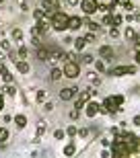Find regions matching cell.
<instances>
[{"label": "cell", "instance_id": "17", "mask_svg": "<svg viewBox=\"0 0 140 158\" xmlns=\"http://www.w3.org/2000/svg\"><path fill=\"white\" fill-rule=\"evenodd\" d=\"M76 152V146L74 144H72V142H70V144H66L64 146V156H72V154Z\"/></svg>", "mask_w": 140, "mask_h": 158}, {"label": "cell", "instance_id": "19", "mask_svg": "<svg viewBox=\"0 0 140 158\" xmlns=\"http://www.w3.org/2000/svg\"><path fill=\"white\" fill-rule=\"evenodd\" d=\"M35 99L39 101V103H46V101H47V93H46V90H37V94H35Z\"/></svg>", "mask_w": 140, "mask_h": 158}, {"label": "cell", "instance_id": "31", "mask_svg": "<svg viewBox=\"0 0 140 158\" xmlns=\"http://www.w3.org/2000/svg\"><path fill=\"white\" fill-rule=\"evenodd\" d=\"M103 25H113V17H111V15H107V17L103 19Z\"/></svg>", "mask_w": 140, "mask_h": 158}, {"label": "cell", "instance_id": "35", "mask_svg": "<svg viewBox=\"0 0 140 158\" xmlns=\"http://www.w3.org/2000/svg\"><path fill=\"white\" fill-rule=\"evenodd\" d=\"M109 35L113 37V39H117V37H120V31H117V27H116V29H111V31H109Z\"/></svg>", "mask_w": 140, "mask_h": 158}, {"label": "cell", "instance_id": "5", "mask_svg": "<svg viewBox=\"0 0 140 158\" xmlns=\"http://www.w3.org/2000/svg\"><path fill=\"white\" fill-rule=\"evenodd\" d=\"M81 8L85 15H95L99 10V2L97 0H81Z\"/></svg>", "mask_w": 140, "mask_h": 158}, {"label": "cell", "instance_id": "33", "mask_svg": "<svg viewBox=\"0 0 140 158\" xmlns=\"http://www.w3.org/2000/svg\"><path fill=\"white\" fill-rule=\"evenodd\" d=\"M43 131H46V123L41 121V123H39V127H37V135H41Z\"/></svg>", "mask_w": 140, "mask_h": 158}, {"label": "cell", "instance_id": "3", "mask_svg": "<svg viewBox=\"0 0 140 158\" xmlns=\"http://www.w3.org/2000/svg\"><path fill=\"white\" fill-rule=\"evenodd\" d=\"M111 76H134L136 68L134 66H116L113 70H109Z\"/></svg>", "mask_w": 140, "mask_h": 158}, {"label": "cell", "instance_id": "22", "mask_svg": "<svg viewBox=\"0 0 140 158\" xmlns=\"http://www.w3.org/2000/svg\"><path fill=\"white\" fill-rule=\"evenodd\" d=\"M93 62H95V58L91 53H85V56H82V64H93Z\"/></svg>", "mask_w": 140, "mask_h": 158}, {"label": "cell", "instance_id": "11", "mask_svg": "<svg viewBox=\"0 0 140 158\" xmlns=\"http://www.w3.org/2000/svg\"><path fill=\"white\" fill-rule=\"evenodd\" d=\"M62 58H64V53L60 52V49H52V52H50V56H47V60H50L52 64H56V62H60Z\"/></svg>", "mask_w": 140, "mask_h": 158}, {"label": "cell", "instance_id": "38", "mask_svg": "<svg viewBox=\"0 0 140 158\" xmlns=\"http://www.w3.org/2000/svg\"><path fill=\"white\" fill-rule=\"evenodd\" d=\"M0 45L4 47V49H8V47H11V43H8V41H6V39H4V41H2V43H0Z\"/></svg>", "mask_w": 140, "mask_h": 158}, {"label": "cell", "instance_id": "27", "mask_svg": "<svg viewBox=\"0 0 140 158\" xmlns=\"http://www.w3.org/2000/svg\"><path fill=\"white\" fill-rule=\"evenodd\" d=\"M6 138H8V131L0 127V144H2V142H6Z\"/></svg>", "mask_w": 140, "mask_h": 158}, {"label": "cell", "instance_id": "21", "mask_svg": "<svg viewBox=\"0 0 140 158\" xmlns=\"http://www.w3.org/2000/svg\"><path fill=\"white\" fill-rule=\"evenodd\" d=\"M12 39L19 43V41L23 39V31H21V29H15V31H12Z\"/></svg>", "mask_w": 140, "mask_h": 158}, {"label": "cell", "instance_id": "14", "mask_svg": "<svg viewBox=\"0 0 140 158\" xmlns=\"http://www.w3.org/2000/svg\"><path fill=\"white\" fill-rule=\"evenodd\" d=\"M62 76H64V72L60 70V68H52V72H50V78H52L54 82H58Z\"/></svg>", "mask_w": 140, "mask_h": 158}, {"label": "cell", "instance_id": "16", "mask_svg": "<svg viewBox=\"0 0 140 158\" xmlns=\"http://www.w3.org/2000/svg\"><path fill=\"white\" fill-rule=\"evenodd\" d=\"M15 123H17V127H25L27 125V117L25 115H15Z\"/></svg>", "mask_w": 140, "mask_h": 158}, {"label": "cell", "instance_id": "7", "mask_svg": "<svg viewBox=\"0 0 140 158\" xmlns=\"http://www.w3.org/2000/svg\"><path fill=\"white\" fill-rule=\"evenodd\" d=\"M99 103H97V101H89L87 105H85V115H87V117H95V115H97V113H99Z\"/></svg>", "mask_w": 140, "mask_h": 158}, {"label": "cell", "instance_id": "40", "mask_svg": "<svg viewBox=\"0 0 140 158\" xmlns=\"http://www.w3.org/2000/svg\"><path fill=\"white\" fill-rule=\"evenodd\" d=\"M4 109V99H2V94H0V111Z\"/></svg>", "mask_w": 140, "mask_h": 158}, {"label": "cell", "instance_id": "32", "mask_svg": "<svg viewBox=\"0 0 140 158\" xmlns=\"http://www.w3.org/2000/svg\"><path fill=\"white\" fill-rule=\"evenodd\" d=\"M43 109H46V111H52V109H54V103H52V101H46V105H43Z\"/></svg>", "mask_w": 140, "mask_h": 158}, {"label": "cell", "instance_id": "10", "mask_svg": "<svg viewBox=\"0 0 140 158\" xmlns=\"http://www.w3.org/2000/svg\"><path fill=\"white\" fill-rule=\"evenodd\" d=\"M99 56L105 60H113V49L109 45H103V47H99Z\"/></svg>", "mask_w": 140, "mask_h": 158}, {"label": "cell", "instance_id": "12", "mask_svg": "<svg viewBox=\"0 0 140 158\" xmlns=\"http://www.w3.org/2000/svg\"><path fill=\"white\" fill-rule=\"evenodd\" d=\"M15 64H17V70L21 72V74H27V72H29V64H27L25 60H17Z\"/></svg>", "mask_w": 140, "mask_h": 158}, {"label": "cell", "instance_id": "1", "mask_svg": "<svg viewBox=\"0 0 140 158\" xmlns=\"http://www.w3.org/2000/svg\"><path fill=\"white\" fill-rule=\"evenodd\" d=\"M52 27L56 31H66L68 29V15L62 10H56L52 15Z\"/></svg>", "mask_w": 140, "mask_h": 158}, {"label": "cell", "instance_id": "39", "mask_svg": "<svg viewBox=\"0 0 140 158\" xmlns=\"http://www.w3.org/2000/svg\"><path fill=\"white\" fill-rule=\"evenodd\" d=\"M70 117L76 119V117H78V111H76V109H74V111H70Z\"/></svg>", "mask_w": 140, "mask_h": 158}, {"label": "cell", "instance_id": "6", "mask_svg": "<svg viewBox=\"0 0 140 158\" xmlns=\"http://www.w3.org/2000/svg\"><path fill=\"white\" fill-rule=\"evenodd\" d=\"M60 2H62V0H43V2H41V8L47 12V17H52L54 12L60 8Z\"/></svg>", "mask_w": 140, "mask_h": 158}, {"label": "cell", "instance_id": "13", "mask_svg": "<svg viewBox=\"0 0 140 158\" xmlns=\"http://www.w3.org/2000/svg\"><path fill=\"white\" fill-rule=\"evenodd\" d=\"M0 74H2V80H4L6 84H11V82H12V74H11L8 70H6V68H4V64L0 66Z\"/></svg>", "mask_w": 140, "mask_h": 158}, {"label": "cell", "instance_id": "42", "mask_svg": "<svg viewBox=\"0 0 140 158\" xmlns=\"http://www.w3.org/2000/svg\"><path fill=\"white\" fill-rule=\"evenodd\" d=\"M132 17H134V21H140V15H138V12H132Z\"/></svg>", "mask_w": 140, "mask_h": 158}, {"label": "cell", "instance_id": "4", "mask_svg": "<svg viewBox=\"0 0 140 158\" xmlns=\"http://www.w3.org/2000/svg\"><path fill=\"white\" fill-rule=\"evenodd\" d=\"M122 103H124V97H122V94H117V97H109V99L105 101L103 107L107 109V111H120Z\"/></svg>", "mask_w": 140, "mask_h": 158}, {"label": "cell", "instance_id": "30", "mask_svg": "<svg viewBox=\"0 0 140 158\" xmlns=\"http://www.w3.org/2000/svg\"><path fill=\"white\" fill-rule=\"evenodd\" d=\"M85 39H87V43H93V41H97V35H95V33H89Z\"/></svg>", "mask_w": 140, "mask_h": 158}, {"label": "cell", "instance_id": "25", "mask_svg": "<svg viewBox=\"0 0 140 158\" xmlns=\"http://www.w3.org/2000/svg\"><path fill=\"white\" fill-rule=\"evenodd\" d=\"M134 37H136L134 29H132V27H128V29H126V39H134Z\"/></svg>", "mask_w": 140, "mask_h": 158}, {"label": "cell", "instance_id": "44", "mask_svg": "<svg viewBox=\"0 0 140 158\" xmlns=\"http://www.w3.org/2000/svg\"><path fill=\"white\" fill-rule=\"evenodd\" d=\"M134 125H140V115H138V117H134Z\"/></svg>", "mask_w": 140, "mask_h": 158}, {"label": "cell", "instance_id": "29", "mask_svg": "<svg viewBox=\"0 0 140 158\" xmlns=\"http://www.w3.org/2000/svg\"><path fill=\"white\" fill-rule=\"evenodd\" d=\"M19 58H21V60L27 58V47H19Z\"/></svg>", "mask_w": 140, "mask_h": 158}, {"label": "cell", "instance_id": "9", "mask_svg": "<svg viewBox=\"0 0 140 158\" xmlns=\"http://www.w3.org/2000/svg\"><path fill=\"white\" fill-rule=\"evenodd\" d=\"M82 27V19L81 17H68V29L70 31H78Z\"/></svg>", "mask_w": 140, "mask_h": 158}, {"label": "cell", "instance_id": "28", "mask_svg": "<svg viewBox=\"0 0 140 158\" xmlns=\"http://www.w3.org/2000/svg\"><path fill=\"white\" fill-rule=\"evenodd\" d=\"M37 56H39V60H47L50 52H46V49H39V52H37Z\"/></svg>", "mask_w": 140, "mask_h": 158}, {"label": "cell", "instance_id": "24", "mask_svg": "<svg viewBox=\"0 0 140 158\" xmlns=\"http://www.w3.org/2000/svg\"><path fill=\"white\" fill-rule=\"evenodd\" d=\"M82 105H87V101L82 99V97H78V99H76V103H74V109H76V111H78V109H81Z\"/></svg>", "mask_w": 140, "mask_h": 158}, {"label": "cell", "instance_id": "23", "mask_svg": "<svg viewBox=\"0 0 140 158\" xmlns=\"http://www.w3.org/2000/svg\"><path fill=\"white\" fill-rule=\"evenodd\" d=\"M64 135H66L64 129H56V131H54V138H56V140H64Z\"/></svg>", "mask_w": 140, "mask_h": 158}, {"label": "cell", "instance_id": "26", "mask_svg": "<svg viewBox=\"0 0 140 158\" xmlns=\"http://www.w3.org/2000/svg\"><path fill=\"white\" fill-rule=\"evenodd\" d=\"M66 134H68V135H76V134H78V129H76L74 125H68V127H66Z\"/></svg>", "mask_w": 140, "mask_h": 158}, {"label": "cell", "instance_id": "46", "mask_svg": "<svg viewBox=\"0 0 140 158\" xmlns=\"http://www.w3.org/2000/svg\"><path fill=\"white\" fill-rule=\"evenodd\" d=\"M2 2H4V0H0V4H2Z\"/></svg>", "mask_w": 140, "mask_h": 158}, {"label": "cell", "instance_id": "43", "mask_svg": "<svg viewBox=\"0 0 140 158\" xmlns=\"http://www.w3.org/2000/svg\"><path fill=\"white\" fill-rule=\"evenodd\" d=\"M78 2H81V0H68V4H72V6H74V4H78Z\"/></svg>", "mask_w": 140, "mask_h": 158}, {"label": "cell", "instance_id": "41", "mask_svg": "<svg viewBox=\"0 0 140 158\" xmlns=\"http://www.w3.org/2000/svg\"><path fill=\"white\" fill-rule=\"evenodd\" d=\"M101 158H109V152H107V150H103V152H101Z\"/></svg>", "mask_w": 140, "mask_h": 158}, {"label": "cell", "instance_id": "8", "mask_svg": "<svg viewBox=\"0 0 140 158\" xmlns=\"http://www.w3.org/2000/svg\"><path fill=\"white\" fill-rule=\"evenodd\" d=\"M74 97H76V88L74 86L62 88V90H60V99H62V101H72Z\"/></svg>", "mask_w": 140, "mask_h": 158}, {"label": "cell", "instance_id": "20", "mask_svg": "<svg viewBox=\"0 0 140 158\" xmlns=\"http://www.w3.org/2000/svg\"><path fill=\"white\" fill-rule=\"evenodd\" d=\"M124 23V17L120 15V12H113V27H117V25Z\"/></svg>", "mask_w": 140, "mask_h": 158}, {"label": "cell", "instance_id": "15", "mask_svg": "<svg viewBox=\"0 0 140 158\" xmlns=\"http://www.w3.org/2000/svg\"><path fill=\"white\" fill-rule=\"evenodd\" d=\"M85 45H87V39H85V37H76V39H74L76 52H82V49H85Z\"/></svg>", "mask_w": 140, "mask_h": 158}, {"label": "cell", "instance_id": "34", "mask_svg": "<svg viewBox=\"0 0 140 158\" xmlns=\"http://www.w3.org/2000/svg\"><path fill=\"white\" fill-rule=\"evenodd\" d=\"M95 68H97L99 72H103L105 70V64H103V62H95Z\"/></svg>", "mask_w": 140, "mask_h": 158}, {"label": "cell", "instance_id": "18", "mask_svg": "<svg viewBox=\"0 0 140 158\" xmlns=\"http://www.w3.org/2000/svg\"><path fill=\"white\" fill-rule=\"evenodd\" d=\"M120 4V6H124L126 10H132V2L130 0H116V6Z\"/></svg>", "mask_w": 140, "mask_h": 158}, {"label": "cell", "instance_id": "36", "mask_svg": "<svg viewBox=\"0 0 140 158\" xmlns=\"http://www.w3.org/2000/svg\"><path fill=\"white\" fill-rule=\"evenodd\" d=\"M6 93L11 94V97H15V94H17V88H15V86H8V88H6Z\"/></svg>", "mask_w": 140, "mask_h": 158}, {"label": "cell", "instance_id": "37", "mask_svg": "<svg viewBox=\"0 0 140 158\" xmlns=\"http://www.w3.org/2000/svg\"><path fill=\"white\" fill-rule=\"evenodd\" d=\"M99 10H101V12H107V10H109V6H105V4H99Z\"/></svg>", "mask_w": 140, "mask_h": 158}, {"label": "cell", "instance_id": "2", "mask_svg": "<svg viewBox=\"0 0 140 158\" xmlns=\"http://www.w3.org/2000/svg\"><path fill=\"white\" fill-rule=\"evenodd\" d=\"M66 78H78L81 76V64H74V62H66L64 68H62Z\"/></svg>", "mask_w": 140, "mask_h": 158}, {"label": "cell", "instance_id": "45", "mask_svg": "<svg viewBox=\"0 0 140 158\" xmlns=\"http://www.w3.org/2000/svg\"><path fill=\"white\" fill-rule=\"evenodd\" d=\"M136 60H138V64H140V52H136Z\"/></svg>", "mask_w": 140, "mask_h": 158}]
</instances>
